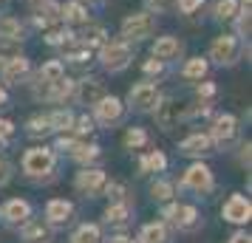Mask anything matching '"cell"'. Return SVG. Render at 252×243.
<instances>
[{
	"label": "cell",
	"instance_id": "6da1fadb",
	"mask_svg": "<svg viewBox=\"0 0 252 243\" xmlns=\"http://www.w3.org/2000/svg\"><path fill=\"white\" fill-rule=\"evenodd\" d=\"M54 170V153L48 147H32L23 156V173L29 178H46Z\"/></svg>",
	"mask_w": 252,
	"mask_h": 243
},
{
	"label": "cell",
	"instance_id": "7a4b0ae2",
	"mask_svg": "<svg viewBox=\"0 0 252 243\" xmlns=\"http://www.w3.org/2000/svg\"><path fill=\"white\" fill-rule=\"evenodd\" d=\"M164 218L170 220L179 232H190L198 226V209L190 207V204H170L164 209Z\"/></svg>",
	"mask_w": 252,
	"mask_h": 243
},
{
	"label": "cell",
	"instance_id": "3957f363",
	"mask_svg": "<svg viewBox=\"0 0 252 243\" xmlns=\"http://www.w3.org/2000/svg\"><path fill=\"white\" fill-rule=\"evenodd\" d=\"M182 187L184 189H193V192H198V195H207V192L213 189V173H210V167L201 164V162L193 164V167L184 173Z\"/></svg>",
	"mask_w": 252,
	"mask_h": 243
},
{
	"label": "cell",
	"instance_id": "277c9868",
	"mask_svg": "<svg viewBox=\"0 0 252 243\" xmlns=\"http://www.w3.org/2000/svg\"><path fill=\"white\" fill-rule=\"evenodd\" d=\"M159 91H156V85H150V82H139L136 88H130V96H127V102H130V108H136V110H142V113H148V110H153L156 105H159Z\"/></svg>",
	"mask_w": 252,
	"mask_h": 243
},
{
	"label": "cell",
	"instance_id": "5b68a950",
	"mask_svg": "<svg viewBox=\"0 0 252 243\" xmlns=\"http://www.w3.org/2000/svg\"><path fill=\"white\" fill-rule=\"evenodd\" d=\"M153 110H156V122H159V128H164V130L176 128V125H179V122L184 119V116H187L184 105H182V102H176V99H164V102L159 99V105H156Z\"/></svg>",
	"mask_w": 252,
	"mask_h": 243
},
{
	"label": "cell",
	"instance_id": "8992f818",
	"mask_svg": "<svg viewBox=\"0 0 252 243\" xmlns=\"http://www.w3.org/2000/svg\"><path fill=\"white\" fill-rule=\"evenodd\" d=\"M99 59L108 71H122L130 62V46L127 43H105Z\"/></svg>",
	"mask_w": 252,
	"mask_h": 243
},
{
	"label": "cell",
	"instance_id": "52a82bcc",
	"mask_svg": "<svg viewBox=\"0 0 252 243\" xmlns=\"http://www.w3.org/2000/svg\"><path fill=\"white\" fill-rule=\"evenodd\" d=\"M153 28H156L153 17L142 12V14H130L125 23H122V34H125L127 40H145V37L153 34Z\"/></svg>",
	"mask_w": 252,
	"mask_h": 243
},
{
	"label": "cell",
	"instance_id": "ba28073f",
	"mask_svg": "<svg viewBox=\"0 0 252 243\" xmlns=\"http://www.w3.org/2000/svg\"><path fill=\"white\" fill-rule=\"evenodd\" d=\"M238 51H241L238 40L227 34V37H218L216 43L210 46V57L216 59L218 65H232V62L238 59Z\"/></svg>",
	"mask_w": 252,
	"mask_h": 243
},
{
	"label": "cell",
	"instance_id": "9c48e42d",
	"mask_svg": "<svg viewBox=\"0 0 252 243\" xmlns=\"http://www.w3.org/2000/svg\"><path fill=\"white\" fill-rule=\"evenodd\" d=\"M105 184H108V178H105L102 170H82V173H77V178H74V187L80 189L82 195H99L105 189Z\"/></svg>",
	"mask_w": 252,
	"mask_h": 243
},
{
	"label": "cell",
	"instance_id": "30bf717a",
	"mask_svg": "<svg viewBox=\"0 0 252 243\" xmlns=\"http://www.w3.org/2000/svg\"><path fill=\"white\" fill-rule=\"evenodd\" d=\"M235 133H238V122H235V116H218L216 125H213V144H218V147H229L232 141H235Z\"/></svg>",
	"mask_w": 252,
	"mask_h": 243
},
{
	"label": "cell",
	"instance_id": "8fae6325",
	"mask_svg": "<svg viewBox=\"0 0 252 243\" xmlns=\"http://www.w3.org/2000/svg\"><path fill=\"white\" fill-rule=\"evenodd\" d=\"M250 215H252L250 198L229 195V201L224 204V220H229V223H250Z\"/></svg>",
	"mask_w": 252,
	"mask_h": 243
},
{
	"label": "cell",
	"instance_id": "7c38bea8",
	"mask_svg": "<svg viewBox=\"0 0 252 243\" xmlns=\"http://www.w3.org/2000/svg\"><path fill=\"white\" fill-rule=\"evenodd\" d=\"M0 215H3L6 223H12V226H23L26 220L32 218V204L29 201H20V198H12V201L3 204Z\"/></svg>",
	"mask_w": 252,
	"mask_h": 243
},
{
	"label": "cell",
	"instance_id": "4fadbf2b",
	"mask_svg": "<svg viewBox=\"0 0 252 243\" xmlns=\"http://www.w3.org/2000/svg\"><path fill=\"white\" fill-rule=\"evenodd\" d=\"M74 91V85H71V80H65V77H60V80L54 82H43L40 80V85H37V99H48V102H57V99H65L68 93Z\"/></svg>",
	"mask_w": 252,
	"mask_h": 243
},
{
	"label": "cell",
	"instance_id": "5bb4252c",
	"mask_svg": "<svg viewBox=\"0 0 252 243\" xmlns=\"http://www.w3.org/2000/svg\"><path fill=\"white\" fill-rule=\"evenodd\" d=\"M71 215H74V204L65 201V198H54V201H48L46 204V220L48 223H54V226L68 223Z\"/></svg>",
	"mask_w": 252,
	"mask_h": 243
},
{
	"label": "cell",
	"instance_id": "9a60e30c",
	"mask_svg": "<svg viewBox=\"0 0 252 243\" xmlns=\"http://www.w3.org/2000/svg\"><path fill=\"white\" fill-rule=\"evenodd\" d=\"M94 110H96V119L102 125H114V122L122 119V102L116 96H102L99 102L94 105Z\"/></svg>",
	"mask_w": 252,
	"mask_h": 243
},
{
	"label": "cell",
	"instance_id": "2e32d148",
	"mask_svg": "<svg viewBox=\"0 0 252 243\" xmlns=\"http://www.w3.org/2000/svg\"><path fill=\"white\" fill-rule=\"evenodd\" d=\"M74 93H77V102L80 105H96L105 96V88L99 80H80Z\"/></svg>",
	"mask_w": 252,
	"mask_h": 243
},
{
	"label": "cell",
	"instance_id": "e0dca14e",
	"mask_svg": "<svg viewBox=\"0 0 252 243\" xmlns=\"http://www.w3.org/2000/svg\"><path fill=\"white\" fill-rule=\"evenodd\" d=\"M213 139L207 136V133H193V136H187V139L182 141V147L179 150L184 153V156H207V153H213Z\"/></svg>",
	"mask_w": 252,
	"mask_h": 243
},
{
	"label": "cell",
	"instance_id": "ac0fdd59",
	"mask_svg": "<svg viewBox=\"0 0 252 243\" xmlns=\"http://www.w3.org/2000/svg\"><path fill=\"white\" fill-rule=\"evenodd\" d=\"M20 238H23V243H43V241H48V226L43 220L29 218L20 226Z\"/></svg>",
	"mask_w": 252,
	"mask_h": 243
},
{
	"label": "cell",
	"instance_id": "d6986e66",
	"mask_svg": "<svg viewBox=\"0 0 252 243\" xmlns=\"http://www.w3.org/2000/svg\"><path fill=\"white\" fill-rule=\"evenodd\" d=\"M26 74H29V59L14 57V59H9V62H3V82L17 85L20 80H26Z\"/></svg>",
	"mask_w": 252,
	"mask_h": 243
},
{
	"label": "cell",
	"instance_id": "ffe728a7",
	"mask_svg": "<svg viewBox=\"0 0 252 243\" xmlns=\"http://www.w3.org/2000/svg\"><path fill=\"white\" fill-rule=\"evenodd\" d=\"M139 243H170L167 241V226H164L161 220L148 223V226L142 229V235H139Z\"/></svg>",
	"mask_w": 252,
	"mask_h": 243
},
{
	"label": "cell",
	"instance_id": "44dd1931",
	"mask_svg": "<svg viewBox=\"0 0 252 243\" xmlns=\"http://www.w3.org/2000/svg\"><path fill=\"white\" fill-rule=\"evenodd\" d=\"M179 51H182V46H179L176 37H161V40H156V46H153V57L164 62V59H173Z\"/></svg>",
	"mask_w": 252,
	"mask_h": 243
},
{
	"label": "cell",
	"instance_id": "7402d4cb",
	"mask_svg": "<svg viewBox=\"0 0 252 243\" xmlns=\"http://www.w3.org/2000/svg\"><path fill=\"white\" fill-rule=\"evenodd\" d=\"M127 218H130V204L127 201H111V207L105 209L108 223H125Z\"/></svg>",
	"mask_w": 252,
	"mask_h": 243
},
{
	"label": "cell",
	"instance_id": "603a6c76",
	"mask_svg": "<svg viewBox=\"0 0 252 243\" xmlns=\"http://www.w3.org/2000/svg\"><path fill=\"white\" fill-rule=\"evenodd\" d=\"M71 243H102V235H99V226L96 223H82L80 229L74 232Z\"/></svg>",
	"mask_w": 252,
	"mask_h": 243
},
{
	"label": "cell",
	"instance_id": "cb8c5ba5",
	"mask_svg": "<svg viewBox=\"0 0 252 243\" xmlns=\"http://www.w3.org/2000/svg\"><path fill=\"white\" fill-rule=\"evenodd\" d=\"M167 167V159L161 156L159 150H150L145 159H142V173H161Z\"/></svg>",
	"mask_w": 252,
	"mask_h": 243
},
{
	"label": "cell",
	"instance_id": "d4e9b609",
	"mask_svg": "<svg viewBox=\"0 0 252 243\" xmlns=\"http://www.w3.org/2000/svg\"><path fill=\"white\" fill-rule=\"evenodd\" d=\"M60 17H63V14H60V6H57V3H51V0H48L46 6H40V9H37V23H40V26L57 23Z\"/></svg>",
	"mask_w": 252,
	"mask_h": 243
},
{
	"label": "cell",
	"instance_id": "484cf974",
	"mask_svg": "<svg viewBox=\"0 0 252 243\" xmlns=\"http://www.w3.org/2000/svg\"><path fill=\"white\" fill-rule=\"evenodd\" d=\"M71 159H77V162H82V164L96 162V159H99V147H96V144H85V141H80L77 150L71 153Z\"/></svg>",
	"mask_w": 252,
	"mask_h": 243
},
{
	"label": "cell",
	"instance_id": "4316f807",
	"mask_svg": "<svg viewBox=\"0 0 252 243\" xmlns=\"http://www.w3.org/2000/svg\"><path fill=\"white\" fill-rule=\"evenodd\" d=\"M122 141H125V147H130V150H139V147H145V144H148V133H145L142 128H130Z\"/></svg>",
	"mask_w": 252,
	"mask_h": 243
},
{
	"label": "cell",
	"instance_id": "83f0119b",
	"mask_svg": "<svg viewBox=\"0 0 252 243\" xmlns=\"http://www.w3.org/2000/svg\"><path fill=\"white\" fill-rule=\"evenodd\" d=\"M60 14H65L68 23H85V20H88V14H85V9H82L80 3H65V6L60 9Z\"/></svg>",
	"mask_w": 252,
	"mask_h": 243
},
{
	"label": "cell",
	"instance_id": "f1b7e54d",
	"mask_svg": "<svg viewBox=\"0 0 252 243\" xmlns=\"http://www.w3.org/2000/svg\"><path fill=\"white\" fill-rule=\"evenodd\" d=\"M0 40H20V23L12 17L0 20Z\"/></svg>",
	"mask_w": 252,
	"mask_h": 243
},
{
	"label": "cell",
	"instance_id": "f546056e",
	"mask_svg": "<svg viewBox=\"0 0 252 243\" xmlns=\"http://www.w3.org/2000/svg\"><path fill=\"white\" fill-rule=\"evenodd\" d=\"M60 77H65V71H63V62H46L43 68H40V80L43 82H54V80H60Z\"/></svg>",
	"mask_w": 252,
	"mask_h": 243
},
{
	"label": "cell",
	"instance_id": "4dcf8cb0",
	"mask_svg": "<svg viewBox=\"0 0 252 243\" xmlns=\"http://www.w3.org/2000/svg\"><path fill=\"white\" fill-rule=\"evenodd\" d=\"M48 122H51V130H71L74 116H71V110H57L54 116H48Z\"/></svg>",
	"mask_w": 252,
	"mask_h": 243
},
{
	"label": "cell",
	"instance_id": "1f68e13d",
	"mask_svg": "<svg viewBox=\"0 0 252 243\" xmlns=\"http://www.w3.org/2000/svg\"><path fill=\"white\" fill-rule=\"evenodd\" d=\"M204 74H207V62H204L201 57H198V59H190V62L184 65V77H187V80H201Z\"/></svg>",
	"mask_w": 252,
	"mask_h": 243
},
{
	"label": "cell",
	"instance_id": "d6a6232c",
	"mask_svg": "<svg viewBox=\"0 0 252 243\" xmlns=\"http://www.w3.org/2000/svg\"><path fill=\"white\" fill-rule=\"evenodd\" d=\"M65 54H68V59H71V62H77V65H82L85 59H91V48L85 46V43H82V46H68V48H65Z\"/></svg>",
	"mask_w": 252,
	"mask_h": 243
},
{
	"label": "cell",
	"instance_id": "836d02e7",
	"mask_svg": "<svg viewBox=\"0 0 252 243\" xmlns=\"http://www.w3.org/2000/svg\"><path fill=\"white\" fill-rule=\"evenodd\" d=\"M150 195L156 198V201H170L173 198V184H167V181H156V184L150 187Z\"/></svg>",
	"mask_w": 252,
	"mask_h": 243
},
{
	"label": "cell",
	"instance_id": "e575fe53",
	"mask_svg": "<svg viewBox=\"0 0 252 243\" xmlns=\"http://www.w3.org/2000/svg\"><path fill=\"white\" fill-rule=\"evenodd\" d=\"M51 130V122H48V116H34L32 122H29V133L32 136H43Z\"/></svg>",
	"mask_w": 252,
	"mask_h": 243
},
{
	"label": "cell",
	"instance_id": "d590c367",
	"mask_svg": "<svg viewBox=\"0 0 252 243\" xmlns=\"http://www.w3.org/2000/svg\"><path fill=\"white\" fill-rule=\"evenodd\" d=\"M235 9H238L235 0H221V3L216 6V14L221 17V20H232V17H235Z\"/></svg>",
	"mask_w": 252,
	"mask_h": 243
},
{
	"label": "cell",
	"instance_id": "8d00e7d4",
	"mask_svg": "<svg viewBox=\"0 0 252 243\" xmlns=\"http://www.w3.org/2000/svg\"><path fill=\"white\" fill-rule=\"evenodd\" d=\"M102 37H105V31L99 28V26H94V28H88V31L82 34V43L91 48V46H96V43H102Z\"/></svg>",
	"mask_w": 252,
	"mask_h": 243
},
{
	"label": "cell",
	"instance_id": "74e56055",
	"mask_svg": "<svg viewBox=\"0 0 252 243\" xmlns=\"http://www.w3.org/2000/svg\"><path fill=\"white\" fill-rule=\"evenodd\" d=\"M105 192L111 201H125V184H119V181H111V184H105Z\"/></svg>",
	"mask_w": 252,
	"mask_h": 243
},
{
	"label": "cell",
	"instance_id": "f35d334b",
	"mask_svg": "<svg viewBox=\"0 0 252 243\" xmlns=\"http://www.w3.org/2000/svg\"><path fill=\"white\" fill-rule=\"evenodd\" d=\"M68 31H63V28H54V31H48V43H51V46H57V43H63V40H68Z\"/></svg>",
	"mask_w": 252,
	"mask_h": 243
},
{
	"label": "cell",
	"instance_id": "ab89813d",
	"mask_svg": "<svg viewBox=\"0 0 252 243\" xmlns=\"http://www.w3.org/2000/svg\"><path fill=\"white\" fill-rule=\"evenodd\" d=\"M179 3V9H182L184 14H193L198 6H201V0H176Z\"/></svg>",
	"mask_w": 252,
	"mask_h": 243
},
{
	"label": "cell",
	"instance_id": "60d3db41",
	"mask_svg": "<svg viewBox=\"0 0 252 243\" xmlns=\"http://www.w3.org/2000/svg\"><path fill=\"white\" fill-rule=\"evenodd\" d=\"M91 130H94V122L88 119V116H82L80 122H77V133H80V136H85V133H91Z\"/></svg>",
	"mask_w": 252,
	"mask_h": 243
},
{
	"label": "cell",
	"instance_id": "b9f144b4",
	"mask_svg": "<svg viewBox=\"0 0 252 243\" xmlns=\"http://www.w3.org/2000/svg\"><path fill=\"white\" fill-rule=\"evenodd\" d=\"M12 133H14V125L9 122V119H0V141H3V139H9Z\"/></svg>",
	"mask_w": 252,
	"mask_h": 243
},
{
	"label": "cell",
	"instance_id": "7bdbcfd3",
	"mask_svg": "<svg viewBox=\"0 0 252 243\" xmlns=\"http://www.w3.org/2000/svg\"><path fill=\"white\" fill-rule=\"evenodd\" d=\"M9 175H12V167H9V162H6V159H0V187L9 181Z\"/></svg>",
	"mask_w": 252,
	"mask_h": 243
},
{
	"label": "cell",
	"instance_id": "ee69618b",
	"mask_svg": "<svg viewBox=\"0 0 252 243\" xmlns=\"http://www.w3.org/2000/svg\"><path fill=\"white\" fill-rule=\"evenodd\" d=\"M148 3L153 6V9H156V12H164V9H170L176 0H148Z\"/></svg>",
	"mask_w": 252,
	"mask_h": 243
},
{
	"label": "cell",
	"instance_id": "f6af8a7d",
	"mask_svg": "<svg viewBox=\"0 0 252 243\" xmlns=\"http://www.w3.org/2000/svg\"><path fill=\"white\" fill-rule=\"evenodd\" d=\"M161 68H164L161 59H150V62H145V71H148V74H161Z\"/></svg>",
	"mask_w": 252,
	"mask_h": 243
},
{
	"label": "cell",
	"instance_id": "bcb514c9",
	"mask_svg": "<svg viewBox=\"0 0 252 243\" xmlns=\"http://www.w3.org/2000/svg\"><path fill=\"white\" fill-rule=\"evenodd\" d=\"M213 93H216V85H213V82H204V85L198 88V96H204V99H210Z\"/></svg>",
	"mask_w": 252,
	"mask_h": 243
},
{
	"label": "cell",
	"instance_id": "7dc6e473",
	"mask_svg": "<svg viewBox=\"0 0 252 243\" xmlns=\"http://www.w3.org/2000/svg\"><path fill=\"white\" fill-rule=\"evenodd\" d=\"M229 243H252V238H250V232H235L229 238Z\"/></svg>",
	"mask_w": 252,
	"mask_h": 243
},
{
	"label": "cell",
	"instance_id": "c3c4849f",
	"mask_svg": "<svg viewBox=\"0 0 252 243\" xmlns=\"http://www.w3.org/2000/svg\"><path fill=\"white\" fill-rule=\"evenodd\" d=\"M108 243H139V241H133V238H125V235H119V238H111Z\"/></svg>",
	"mask_w": 252,
	"mask_h": 243
},
{
	"label": "cell",
	"instance_id": "681fc988",
	"mask_svg": "<svg viewBox=\"0 0 252 243\" xmlns=\"http://www.w3.org/2000/svg\"><path fill=\"white\" fill-rule=\"evenodd\" d=\"M6 102V91H3V88H0V105Z\"/></svg>",
	"mask_w": 252,
	"mask_h": 243
}]
</instances>
